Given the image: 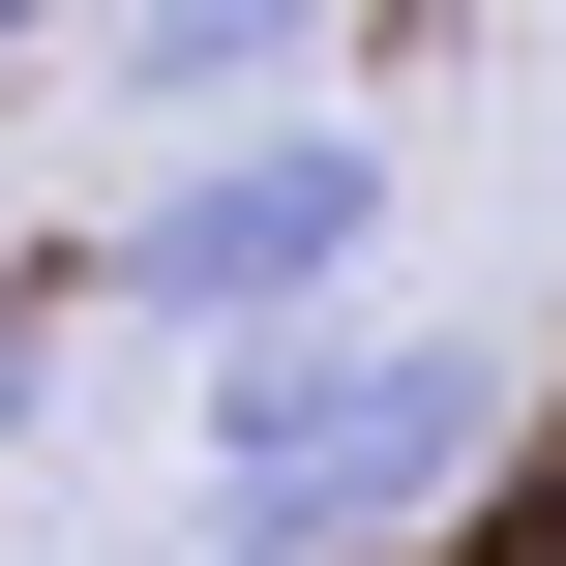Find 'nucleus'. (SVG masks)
I'll return each instance as SVG.
<instances>
[{"instance_id": "1", "label": "nucleus", "mask_w": 566, "mask_h": 566, "mask_svg": "<svg viewBox=\"0 0 566 566\" xmlns=\"http://www.w3.org/2000/svg\"><path fill=\"white\" fill-rule=\"evenodd\" d=\"M478 448H507V358H478V328L328 298V328H239V358H209V537H239V566L448 537V507H478Z\"/></svg>"}, {"instance_id": "2", "label": "nucleus", "mask_w": 566, "mask_h": 566, "mask_svg": "<svg viewBox=\"0 0 566 566\" xmlns=\"http://www.w3.org/2000/svg\"><path fill=\"white\" fill-rule=\"evenodd\" d=\"M388 269V149L298 90V119H209V149H149V209H119V328H179V358H239V328H328Z\"/></svg>"}, {"instance_id": "3", "label": "nucleus", "mask_w": 566, "mask_h": 566, "mask_svg": "<svg viewBox=\"0 0 566 566\" xmlns=\"http://www.w3.org/2000/svg\"><path fill=\"white\" fill-rule=\"evenodd\" d=\"M328 30H358V0H119L90 60H119V119H149V149H209V119H298V90H328Z\"/></svg>"}, {"instance_id": "4", "label": "nucleus", "mask_w": 566, "mask_h": 566, "mask_svg": "<svg viewBox=\"0 0 566 566\" xmlns=\"http://www.w3.org/2000/svg\"><path fill=\"white\" fill-rule=\"evenodd\" d=\"M30 418H60V298H0V478H30Z\"/></svg>"}, {"instance_id": "5", "label": "nucleus", "mask_w": 566, "mask_h": 566, "mask_svg": "<svg viewBox=\"0 0 566 566\" xmlns=\"http://www.w3.org/2000/svg\"><path fill=\"white\" fill-rule=\"evenodd\" d=\"M30 60H60V0H0V90H30Z\"/></svg>"}, {"instance_id": "6", "label": "nucleus", "mask_w": 566, "mask_h": 566, "mask_svg": "<svg viewBox=\"0 0 566 566\" xmlns=\"http://www.w3.org/2000/svg\"><path fill=\"white\" fill-rule=\"evenodd\" d=\"M209 566H239V537H209Z\"/></svg>"}]
</instances>
